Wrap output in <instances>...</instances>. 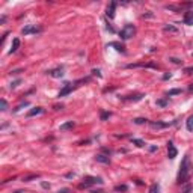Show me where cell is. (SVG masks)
<instances>
[{
  "instance_id": "1",
  "label": "cell",
  "mask_w": 193,
  "mask_h": 193,
  "mask_svg": "<svg viewBox=\"0 0 193 193\" xmlns=\"http://www.w3.org/2000/svg\"><path fill=\"white\" fill-rule=\"evenodd\" d=\"M190 175V157L189 155H184L183 162L180 164V172H178V183H184L185 180Z\"/></svg>"
},
{
  "instance_id": "2",
  "label": "cell",
  "mask_w": 193,
  "mask_h": 193,
  "mask_svg": "<svg viewBox=\"0 0 193 193\" xmlns=\"http://www.w3.org/2000/svg\"><path fill=\"white\" fill-rule=\"evenodd\" d=\"M136 35V27L133 24H125L122 27V30L119 32V36L121 39H130Z\"/></svg>"
},
{
  "instance_id": "3",
  "label": "cell",
  "mask_w": 193,
  "mask_h": 193,
  "mask_svg": "<svg viewBox=\"0 0 193 193\" xmlns=\"http://www.w3.org/2000/svg\"><path fill=\"white\" fill-rule=\"evenodd\" d=\"M83 82H88V78H85V80H78V82H76V83H65L63 89H61V92H59V97H65V95H68V94L72 92V91H74L80 83H83Z\"/></svg>"
},
{
  "instance_id": "4",
  "label": "cell",
  "mask_w": 193,
  "mask_h": 193,
  "mask_svg": "<svg viewBox=\"0 0 193 193\" xmlns=\"http://www.w3.org/2000/svg\"><path fill=\"white\" fill-rule=\"evenodd\" d=\"M101 178H97V177H85L83 178V183L80 184V189H88L94 184H101Z\"/></svg>"
},
{
  "instance_id": "5",
  "label": "cell",
  "mask_w": 193,
  "mask_h": 193,
  "mask_svg": "<svg viewBox=\"0 0 193 193\" xmlns=\"http://www.w3.org/2000/svg\"><path fill=\"white\" fill-rule=\"evenodd\" d=\"M41 30L38 26H35V24H27L26 27H23V30H21V33L23 35H29V33H38V32Z\"/></svg>"
},
{
  "instance_id": "6",
  "label": "cell",
  "mask_w": 193,
  "mask_h": 193,
  "mask_svg": "<svg viewBox=\"0 0 193 193\" xmlns=\"http://www.w3.org/2000/svg\"><path fill=\"white\" fill-rule=\"evenodd\" d=\"M177 154H178L177 148L174 147V143H172V142H169V143H168V157H169V158H175Z\"/></svg>"
},
{
  "instance_id": "7",
  "label": "cell",
  "mask_w": 193,
  "mask_h": 193,
  "mask_svg": "<svg viewBox=\"0 0 193 193\" xmlns=\"http://www.w3.org/2000/svg\"><path fill=\"white\" fill-rule=\"evenodd\" d=\"M48 76H51L53 78H59V77H62L63 76V68H54V70H51V71H48Z\"/></svg>"
},
{
  "instance_id": "8",
  "label": "cell",
  "mask_w": 193,
  "mask_h": 193,
  "mask_svg": "<svg viewBox=\"0 0 193 193\" xmlns=\"http://www.w3.org/2000/svg\"><path fill=\"white\" fill-rule=\"evenodd\" d=\"M115 9H116V3H115V2H112V3L107 6L106 15H107L109 18H113V17H115Z\"/></svg>"
},
{
  "instance_id": "9",
  "label": "cell",
  "mask_w": 193,
  "mask_h": 193,
  "mask_svg": "<svg viewBox=\"0 0 193 193\" xmlns=\"http://www.w3.org/2000/svg\"><path fill=\"white\" fill-rule=\"evenodd\" d=\"M139 67H143V68H157L154 63H131V65H127V68H139Z\"/></svg>"
},
{
  "instance_id": "10",
  "label": "cell",
  "mask_w": 193,
  "mask_h": 193,
  "mask_svg": "<svg viewBox=\"0 0 193 193\" xmlns=\"http://www.w3.org/2000/svg\"><path fill=\"white\" fill-rule=\"evenodd\" d=\"M184 23L189 26H193V11H187L184 15Z\"/></svg>"
},
{
  "instance_id": "11",
  "label": "cell",
  "mask_w": 193,
  "mask_h": 193,
  "mask_svg": "<svg viewBox=\"0 0 193 193\" xmlns=\"http://www.w3.org/2000/svg\"><path fill=\"white\" fill-rule=\"evenodd\" d=\"M95 162L109 164V163H110V158H109V157H106V155H103V154H97V155H95Z\"/></svg>"
},
{
  "instance_id": "12",
  "label": "cell",
  "mask_w": 193,
  "mask_h": 193,
  "mask_svg": "<svg viewBox=\"0 0 193 193\" xmlns=\"http://www.w3.org/2000/svg\"><path fill=\"white\" fill-rule=\"evenodd\" d=\"M149 125H151V128H166L169 124H166V122H160V121H153V122H149Z\"/></svg>"
},
{
  "instance_id": "13",
  "label": "cell",
  "mask_w": 193,
  "mask_h": 193,
  "mask_svg": "<svg viewBox=\"0 0 193 193\" xmlns=\"http://www.w3.org/2000/svg\"><path fill=\"white\" fill-rule=\"evenodd\" d=\"M18 47H20V39L15 38L14 41H12V47H11V50H9V54L15 53L17 50H18Z\"/></svg>"
},
{
  "instance_id": "14",
  "label": "cell",
  "mask_w": 193,
  "mask_h": 193,
  "mask_svg": "<svg viewBox=\"0 0 193 193\" xmlns=\"http://www.w3.org/2000/svg\"><path fill=\"white\" fill-rule=\"evenodd\" d=\"M44 110H42V107H35V109H32V110H29L27 112V116L30 118V116H35V115H39V113H42Z\"/></svg>"
},
{
  "instance_id": "15",
  "label": "cell",
  "mask_w": 193,
  "mask_h": 193,
  "mask_svg": "<svg viewBox=\"0 0 193 193\" xmlns=\"http://www.w3.org/2000/svg\"><path fill=\"white\" fill-rule=\"evenodd\" d=\"M163 32H164V33H177L178 29L169 24V26H163Z\"/></svg>"
},
{
  "instance_id": "16",
  "label": "cell",
  "mask_w": 193,
  "mask_h": 193,
  "mask_svg": "<svg viewBox=\"0 0 193 193\" xmlns=\"http://www.w3.org/2000/svg\"><path fill=\"white\" fill-rule=\"evenodd\" d=\"M185 127H187V130H189V131H193V115L187 118V121H185Z\"/></svg>"
},
{
  "instance_id": "17",
  "label": "cell",
  "mask_w": 193,
  "mask_h": 193,
  "mask_svg": "<svg viewBox=\"0 0 193 193\" xmlns=\"http://www.w3.org/2000/svg\"><path fill=\"white\" fill-rule=\"evenodd\" d=\"M72 127H74V122H72V121H70V122H67V124H62L61 125V131L70 130V128H72Z\"/></svg>"
},
{
  "instance_id": "18",
  "label": "cell",
  "mask_w": 193,
  "mask_h": 193,
  "mask_svg": "<svg viewBox=\"0 0 193 193\" xmlns=\"http://www.w3.org/2000/svg\"><path fill=\"white\" fill-rule=\"evenodd\" d=\"M149 193H160V185L157 184V183H154V184L149 187Z\"/></svg>"
},
{
  "instance_id": "19",
  "label": "cell",
  "mask_w": 193,
  "mask_h": 193,
  "mask_svg": "<svg viewBox=\"0 0 193 193\" xmlns=\"http://www.w3.org/2000/svg\"><path fill=\"white\" fill-rule=\"evenodd\" d=\"M110 47H115L116 50H118V51H125V50H124V46H121V44H118V42H112V44H110Z\"/></svg>"
},
{
  "instance_id": "20",
  "label": "cell",
  "mask_w": 193,
  "mask_h": 193,
  "mask_svg": "<svg viewBox=\"0 0 193 193\" xmlns=\"http://www.w3.org/2000/svg\"><path fill=\"white\" fill-rule=\"evenodd\" d=\"M0 107H2V110H3V112L6 110V107H8V103H6V100H3V98L0 100Z\"/></svg>"
},
{
  "instance_id": "21",
  "label": "cell",
  "mask_w": 193,
  "mask_h": 193,
  "mask_svg": "<svg viewBox=\"0 0 193 193\" xmlns=\"http://www.w3.org/2000/svg\"><path fill=\"white\" fill-rule=\"evenodd\" d=\"M115 190L116 192H125V190H127V185H116Z\"/></svg>"
},
{
  "instance_id": "22",
  "label": "cell",
  "mask_w": 193,
  "mask_h": 193,
  "mask_svg": "<svg viewBox=\"0 0 193 193\" xmlns=\"http://www.w3.org/2000/svg\"><path fill=\"white\" fill-rule=\"evenodd\" d=\"M157 106H162V107H164L166 104H168V101L166 100H157V103H155Z\"/></svg>"
},
{
  "instance_id": "23",
  "label": "cell",
  "mask_w": 193,
  "mask_h": 193,
  "mask_svg": "<svg viewBox=\"0 0 193 193\" xmlns=\"http://www.w3.org/2000/svg\"><path fill=\"white\" fill-rule=\"evenodd\" d=\"M145 122H147L145 118H136V119H134V124H145Z\"/></svg>"
},
{
  "instance_id": "24",
  "label": "cell",
  "mask_w": 193,
  "mask_h": 193,
  "mask_svg": "<svg viewBox=\"0 0 193 193\" xmlns=\"http://www.w3.org/2000/svg\"><path fill=\"white\" fill-rule=\"evenodd\" d=\"M133 143H136L137 147H143V145H145V143H143L142 140H139V139H133Z\"/></svg>"
},
{
  "instance_id": "25",
  "label": "cell",
  "mask_w": 193,
  "mask_h": 193,
  "mask_svg": "<svg viewBox=\"0 0 193 193\" xmlns=\"http://www.w3.org/2000/svg\"><path fill=\"white\" fill-rule=\"evenodd\" d=\"M180 92H181L180 89H172V91H169V92H168V95H177V94H180Z\"/></svg>"
},
{
  "instance_id": "26",
  "label": "cell",
  "mask_w": 193,
  "mask_h": 193,
  "mask_svg": "<svg viewBox=\"0 0 193 193\" xmlns=\"http://www.w3.org/2000/svg\"><path fill=\"white\" fill-rule=\"evenodd\" d=\"M184 72H185V74H192V72H193V67H189V68H185Z\"/></svg>"
},
{
  "instance_id": "27",
  "label": "cell",
  "mask_w": 193,
  "mask_h": 193,
  "mask_svg": "<svg viewBox=\"0 0 193 193\" xmlns=\"http://www.w3.org/2000/svg\"><path fill=\"white\" fill-rule=\"evenodd\" d=\"M39 175H30V177H26L24 178V181H30V180H33V178H38Z\"/></svg>"
},
{
  "instance_id": "28",
  "label": "cell",
  "mask_w": 193,
  "mask_h": 193,
  "mask_svg": "<svg viewBox=\"0 0 193 193\" xmlns=\"http://www.w3.org/2000/svg\"><path fill=\"white\" fill-rule=\"evenodd\" d=\"M109 116H110V113H106V112H103V113H101V119L104 121V119H106V118H109Z\"/></svg>"
},
{
  "instance_id": "29",
  "label": "cell",
  "mask_w": 193,
  "mask_h": 193,
  "mask_svg": "<svg viewBox=\"0 0 193 193\" xmlns=\"http://www.w3.org/2000/svg\"><path fill=\"white\" fill-rule=\"evenodd\" d=\"M170 61L174 62V63H181V61H180V59H177V57H172Z\"/></svg>"
},
{
  "instance_id": "30",
  "label": "cell",
  "mask_w": 193,
  "mask_h": 193,
  "mask_svg": "<svg viewBox=\"0 0 193 193\" xmlns=\"http://www.w3.org/2000/svg\"><path fill=\"white\" fill-rule=\"evenodd\" d=\"M20 85V80H17V82H14L12 85H11V88H17V86Z\"/></svg>"
},
{
  "instance_id": "31",
  "label": "cell",
  "mask_w": 193,
  "mask_h": 193,
  "mask_svg": "<svg viewBox=\"0 0 193 193\" xmlns=\"http://www.w3.org/2000/svg\"><path fill=\"white\" fill-rule=\"evenodd\" d=\"M57 193H68V189H61Z\"/></svg>"
},
{
  "instance_id": "32",
  "label": "cell",
  "mask_w": 193,
  "mask_h": 193,
  "mask_svg": "<svg viewBox=\"0 0 193 193\" xmlns=\"http://www.w3.org/2000/svg\"><path fill=\"white\" fill-rule=\"evenodd\" d=\"M185 193H190V192H185Z\"/></svg>"
}]
</instances>
